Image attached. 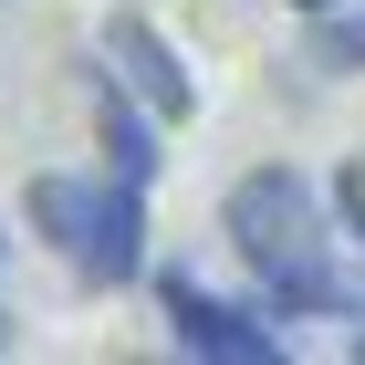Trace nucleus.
I'll return each instance as SVG.
<instances>
[{
	"label": "nucleus",
	"instance_id": "nucleus-1",
	"mask_svg": "<svg viewBox=\"0 0 365 365\" xmlns=\"http://www.w3.org/2000/svg\"><path fill=\"white\" fill-rule=\"evenodd\" d=\"M220 230L240 240L272 313H365V272H344V251H334V198L303 168H251L220 198Z\"/></svg>",
	"mask_w": 365,
	"mask_h": 365
},
{
	"label": "nucleus",
	"instance_id": "nucleus-2",
	"mask_svg": "<svg viewBox=\"0 0 365 365\" xmlns=\"http://www.w3.org/2000/svg\"><path fill=\"white\" fill-rule=\"evenodd\" d=\"M31 230H42L94 292H115V282L146 272V188L115 178V168L105 178H31Z\"/></svg>",
	"mask_w": 365,
	"mask_h": 365
},
{
	"label": "nucleus",
	"instance_id": "nucleus-3",
	"mask_svg": "<svg viewBox=\"0 0 365 365\" xmlns=\"http://www.w3.org/2000/svg\"><path fill=\"white\" fill-rule=\"evenodd\" d=\"M157 313H168V334L188 344V355H209V365H282V334H272V324L240 313V303H220V292L188 282V272H157Z\"/></svg>",
	"mask_w": 365,
	"mask_h": 365
},
{
	"label": "nucleus",
	"instance_id": "nucleus-4",
	"mask_svg": "<svg viewBox=\"0 0 365 365\" xmlns=\"http://www.w3.org/2000/svg\"><path fill=\"white\" fill-rule=\"evenodd\" d=\"M105 63H115V84L136 94V105L157 115V125H188V115H198V84H188V63H178L168 42L146 31V11H115V21H105Z\"/></svg>",
	"mask_w": 365,
	"mask_h": 365
},
{
	"label": "nucleus",
	"instance_id": "nucleus-5",
	"mask_svg": "<svg viewBox=\"0 0 365 365\" xmlns=\"http://www.w3.org/2000/svg\"><path fill=\"white\" fill-rule=\"evenodd\" d=\"M94 146H105V168L115 178H136V188H157V115H136V94L115 84H94Z\"/></svg>",
	"mask_w": 365,
	"mask_h": 365
},
{
	"label": "nucleus",
	"instance_id": "nucleus-6",
	"mask_svg": "<svg viewBox=\"0 0 365 365\" xmlns=\"http://www.w3.org/2000/svg\"><path fill=\"white\" fill-rule=\"evenodd\" d=\"M303 73H365V11H313V31H303Z\"/></svg>",
	"mask_w": 365,
	"mask_h": 365
},
{
	"label": "nucleus",
	"instance_id": "nucleus-7",
	"mask_svg": "<svg viewBox=\"0 0 365 365\" xmlns=\"http://www.w3.org/2000/svg\"><path fill=\"white\" fill-rule=\"evenodd\" d=\"M334 220L365 240V168H344V178H334Z\"/></svg>",
	"mask_w": 365,
	"mask_h": 365
},
{
	"label": "nucleus",
	"instance_id": "nucleus-8",
	"mask_svg": "<svg viewBox=\"0 0 365 365\" xmlns=\"http://www.w3.org/2000/svg\"><path fill=\"white\" fill-rule=\"evenodd\" d=\"M292 11H303V21H313V11H334V0H292Z\"/></svg>",
	"mask_w": 365,
	"mask_h": 365
},
{
	"label": "nucleus",
	"instance_id": "nucleus-9",
	"mask_svg": "<svg viewBox=\"0 0 365 365\" xmlns=\"http://www.w3.org/2000/svg\"><path fill=\"white\" fill-rule=\"evenodd\" d=\"M355 355H365V334H355Z\"/></svg>",
	"mask_w": 365,
	"mask_h": 365
}]
</instances>
